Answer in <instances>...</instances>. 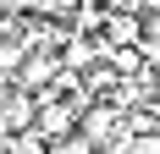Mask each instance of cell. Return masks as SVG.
Masks as SVG:
<instances>
[{
	"label": "cell",
	"instance_id": "6da1fadb",
	"mask_svg": "<svg viewBox=\"0 0 160 154\" xmlns=\"http://www.w3.org/2000/svg\"><path fill=\"white\" fill-rule=\"evenodd\" d=\"M78 138L94 149V143H105V138H116V110L111 105H88V110H78Z\"/></svg>",
	"mask_w": 160,
	"mask_h": 154
},
{
	"label": "cell",
	"instance_id": "7a4b0ae2",
	"mask_svg": "<svg viewBox=\"0 0 160 154\" xmlns=\"http://www.w3.org/2000/svg\"><path fill=\"white\" fill-rule=\"evenodd\" d=\"M33 110H39V99H33V94H22V88H11V94H6V110H0V121H6V132H11V138L33 132Z\"/></svg>",
	"mask_w": 160,
	"mask_h": 154
},
{
	"label": "cell",
	"instance_id": "3957f363",
	"mask_svg": "<svg viewBox=\"0 0 160 154\" xmlns=\"http://www.w3.org/2000/svg\"><path fill=\"white\" fill-rule=\"evenodd\" d=\"M99 61V39H88V33H72L66 39V72L83 77V66H94Z\"/></svg>",
	"mask_w": 160,
	"mask_h": 154
},
{
	"label": "cell",
	"instance_id": "277c9868",
	"mask_svg": "<svg viewBox=\"0 0 160 154\" xmlns=\"http://www.w3.org/2000/svg\"><path fill=\"white\" fill-rule=\"evenodd\" d=\"M55 72H61V61H55V55L44 50V55H33V61H22V77H17V88L28 94L33 83H44V88H50V77H55Z\"/></svg>",
	"mask_w": 160,
	"mask_h": 154
},
{
	"label": "cell",
	"instance_id": "5b68a950",
	"mask_svg": "<svg viewBox=\"0 0 160 154\" xmlns=\"http://www.w3.org/2000/svg\"><path fill=\"white\" fill-rule=\"evenodd\" d=\"M6 154H50V143H39L33 132H22V138H6Z\"/></svg>",
	"mask_w": 160,
	"mask_h": 154
},
{
	"label": "cell",
	"instance_id": "8992f818",
	"mask_svg": "<svg viewBox=\"0 0 160 154\" xmlns=\"http://www.w3.org/2000/svg\"><path fill=\"white\" fill-rule=\"evenodd\" d=\"M105 61H111L116 72H138V66H144V61H138V50H105Z\"/></svg>",
	"mask_w": 160,
	"mask_h": 154
},
{
	"label": "cell",
	"instance_id": "52a82bcc",
	"mask_svg": "<svg viewBox=\"0 0 160 154\" xmlns=\"http://www.w3.org/2000/svg\"><path fill=\"white\" fill-rule=\"evenodd\" d=\"M50 154H88V143H83V138H66V143H55Z\"/></svg>",
	"mask_w": 160,
	"mask_h": 154
},
{
	"label": "cell",
	"instance_id": "ba28073f",
	"mask_svg": "<svg viewBox=\"0 0 160 154\" xmlns=\"http://www.w3.org/2000/svg\"><path fill=\"white\" fill-rule=\"evenodd\" d=\"M155 88H160V83H155Z\"/></svg>",
	"mask_w": 160,
	"mask_h": 154
}]
</instances>
